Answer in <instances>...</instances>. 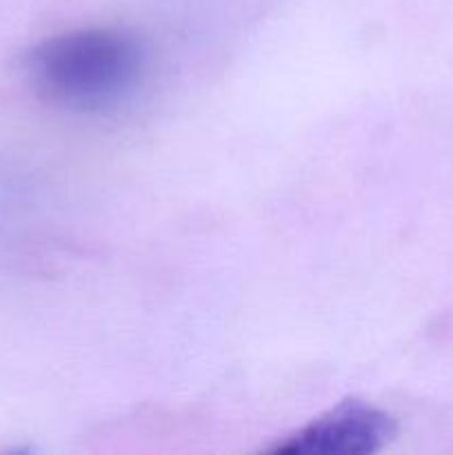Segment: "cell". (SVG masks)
Wrapping results in <instances>:
<instances>
[{
	"label": "cell",
	"mask_w": 453,
	"mask_h": 455,
	"mask_svg": "<svg viewBox=\"0 0 453 455\" xmlns=\"http://www.w3.org/2000/svg\"><path fill=\"white\" fill-rule=\"evenodd\" d=\"M149 56L136 36L118 29H80L29 49L25 74L47 100L74 111H109L136 96Z\"/></svg>",
	"instance_id": "cell-1"
},
{
	"label": "cell",
	"mask_w": 453,
	"mask_h": 455,
	"mask_svg": "<svg viewBox=\"0 0 453 455\" xmlns=\"http://www.w3.org/2000/svg\"><path fill=\"white\" fill-rule=\"evenodd\" d=\"M395 422L389 413L360 400H345L324 416L315 418L278 453L291 455H367L376 453L393 438Z\"/></svg>",
	"instance_id": "cell-2"
}]
</instances>
